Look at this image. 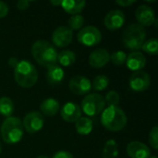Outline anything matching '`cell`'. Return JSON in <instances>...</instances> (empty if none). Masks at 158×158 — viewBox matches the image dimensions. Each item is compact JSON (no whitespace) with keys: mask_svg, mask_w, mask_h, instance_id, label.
Segmentation results:
<instances>
[{"mask_svg":"<svg viewBox=\"0 0 158 158\" xmlns=\"http://www.w3.org/2000/svg\"><path fill=\"white\" fill-rule=\"evenodd\" d=\"M57 51L56 47L45 40H38L31 46V56L41 66L50 68L57 63Z\"/></svg>","mask_w":158,"mask_h":158,"instance_id":"1","label":"cell"},{"mask_svg":"<svg viewBox=\"0 0 158 158\" xmlns=\"http://www.w3.org/2000/svg\"><path fill=\"white\" fill-rule=\"evenodd\" d=\"M127 116L118 106H107L101 113V123L110 131H120L127 125Z\"/></svg>","mask_w":158,"mask_h":158,"instance_id":"2","label":"cell"},{"mask_svg":"<svg viewBox=\"0 0 158 158\" xmlns=\"http://www.w3.org/2000/svg\"><path fill=\"white\" fill-rule=\"evenodd\" d=\"M14 78L20 87L29 89L37 82L38 72L32 63L28 60H20L14 69Z\"/></svg>","mask_w":158,"mask_h":158,"instance_id":"3","label":"cell"},{"mask_svg":"<svg viewBox=\"0 0 158 158\" xmlns=\"http://www.w3.org/2000/svg\"><path fill=\"white\" fill-rule=\"evenodd\" d=\"M23 131L22 122L17 117L6 118L0 128L1 137L7 144H15L20 142L23 137Z\"/></svg>","mask_w":158,"mask_h":158,"instance_id":"4","label":"cell"},{"mask_svg":"<svg viewBox=\"0 0 158 158\" xmlns=\"http://www.w3.org/2000/svg\"><path fill=\"white\" fill-rule=\"evenodd\" d=\"M145 37L146 31L144 27L139 23H132L124 30L122 43L126 48L132 51H139L145 42Z\"/></svg>","mask_w":158,"mask_h":158,"instance_id":"5","label":"cell"},{"mask_svg":"<svg viewBox=\"0 0 158 158\" xmlns=\"http://www.w3.org/2000/svg\"><path fill=\"white\" fill-rule=\"evenodd\" d=\"M81 112H84L88 117L99 116L106 107V102L104 97L99 94H90L86 95L81 104Z\"/></svg>","mask_w":158,"mask_h":158,"instance_id":"6","label":"cell"},{"mask_svg":"<svg viewBox=\"0 0 158 158\" xmlns=\"http://www.w3.org/2000/svg\"><path fill=\"white\" fill-rule=\"evenodd\" d=\"M79 43L82 45L91 47L98 44L102 40V33L95 26H86L81 28L77 35Z\"/></svg>","mask_w":158,"mask_h":158,"instance_id":"7","label":"cell"},{"mask_svg":"<svg viewBox=\"0 0 158 158\" xmlns=\"http://www.w3.org/2000/svg\"><path fill=\"white\" fill-rule=\"evenodd\" d=\"M22 122L23 130H25L29 134H34L40 131L44 124L43 115L38 111H31L28 113Z\"/></svg>","mask_w":158,"mask_h":158,"instance_id":"8","label":"cell"},{"mask_svg":"<svg viewBox=\"0 0 158 158\" xmlns=\"http://www.w3.org/2000/svg\"><path fill=\"white\" fill-rule=\"evenodd\" d=\"M129 84L131 89L134 92H144L150 87L151 78L146 71H135L131 74L129 81Z\"/></svg>","mask_w":158,"mask_h":158,"instance_id":"9","label":"cell"},{"mask_svg":"<svg viewBox=\"0 0 158 158\" xmlns=\"http://www.w3.org/2000/svg\"><path fill=\"white\" fill-rule=\"evenodd\" d=\"M52 44L56 47H66L68 46L73 39V31L67 26L57 27L52 33Z\"/></svg>","mask_w":158,"mask_h":158,"instance_id":"10","label":"cell"},{"mask_svg":"<svg viewBox=\"0 0 158 158\" xmlns=\"http://www.w3.org/2000/svg\"><path fill=\"white\" fill-rule=\"evenodd\" d=\"M69 88L71 93L77 95H83L88 94L92 89L91 81L82 75H76L72 77L69 83Z\"/></svg>","mask_w":158,"mask_h":158,"instance_id":"11","label":"cell"},{"mask_svg":"<svg viewBox=\"0 0 158 158\" xmlns=\"http://www.w3.org/2000/svg\"><path fill=\"white\" fill-rule=\"evenodd\" d=\"M125 15L119 9L110 10L104 18V25L109 31H118L125 23Z\"/></svg>","mask_w":158,"mask_h":158,"instance_id":"12","label":"cell"},{"mask_svg":"<svg viewBox=\"0 0 158 158\" xmlns=\"http://www.w3.org/2000/svg\"><path fill=\"white\" fill-rule=\"evenodd\" d=\"M135 17L139 24L143 27H148L153 25L156 19L154 9L147 5L140 6L135 11Z\"/></svg>","mask_w":158,"mask_h":158,"instance_id":"13","label":"cell"},{"mask_svg":"<svg viewBox=\"0 0 158 158\" xmlns=\"http://www.w3.org/2000/svg\"><path fill=\"white\" fill-rule=\"evenodd\" d=\"M81 109L74 102H67L61 108L60 115L62 118L69 123L76 122L81 118Z\"/></svg>","mask_w":158,"mask_h":158,"instance_id":"14","label":"cell"},{"mask_svg":"<svg viewBox=\"0 0 158 158\" xmlns=\"http://www.w3.org/2000/svg\"><path fill=\"white\" fill-rule=\"evenodd\" d=\"M126 152L131 158H149L151 156L150 148L143 143L138 141L131 142L127 145Z\"/></svg>","mask_w":158,"mask_h":158,"instance_id":"15","label":"cell"},{"mask_svg":"<svg viewBox=\"0 0 158 158\" xmlns=\"http://www.w3.org/2000/svg\"><path fill=\"white\" fill-rule=\"evenodd\" d=\"M88 61L89 65L94 69L104 68L109 62V53L106 49L97 48L90 54Z\"/></svg>","mask_w":158,"mask_h":158,"instance_id":"16","label":"cell"},{"mask_svg":"<svg viewBox=\"0 0 158 158\" xmlns=\"http://www.w3.org/2000/svg\"><path fill=\"white\" fill-rule=\"evenodd\" d=\"M127 68L132 71H139L142 70L146 65V58L145 56L139 51H133L129 56H127L126 59Z\"/></svg>","mask_w":158,"mask_h":158,"instance_id":"17","label":"cell"},{"mask_svg":"<svg viewBox=\"0 0 158 158\" xmlns=\"http://www.w3.org/2000/svg\"><path fill=\"white\" fill-rule=\"evenodd\" d=\"M60 109V105L57 100L55 98L49 97L44 99L42 104L40 105V110L42 114L47 116V117H53L55 116Z\"/></svg>","mask_w":158,"mask_h":158,"instance_id":"18","label":"cell"},{"mask_svg":"<svg viewBox=\"0 0 158 158\" xmlns=\"http://www.w3.org/2000/svg\"><path fill=\"white\" fill-rule=\"evenodd\" d=\"M65 72L64 69L57 64L48 68L46 72V80L52 85H57L64 80Z\"/></svg>","mask_w":158,"mask_h":158,"instance_id":"19","label":"cell"},{"mask_svg":"<svg viewBox=\"0 0 158 158\" xmlns=\"http://www.w3.org/2000/svg\"><path fill=\"white\" fill-rule=\"evenodd\" d=\"M86 2L83 0H63L61 2L62 8L70 15L80 14L85 7Z\"/></svg>","mask_w":158,"mask_h":158,"instance_id":"20","label":"cell"},{"mask_svg":"<svg viewBox=\"0 0 158 158\" xmlns=\"http://www.w3.org/2000/svg\"><path fill=\"white\" fill-rule=\"evenodd\" d=\"M75 129L80 135H89L94 129L93 120L88 117H81L75 122Z\"/></svg>","mask_w":158,"mask_h":158,"instance_id":"21","label":"cell"},{"mask_svg":"<svg viewBox=\"0 0 158 158\" xmlns=\"http://www.w3.org/2000/svg\"><path fill=\"white\" fill-rule=\"evenodd\" d=\"M118 156V145L113 139L106 141L103 148L102 156L103 158H117Z\"/></svg>","mask_w":158,"mask_h":158,"instance_id":"22","label":"cell"},{"mask_svg":"<svg viewBox=\"0 0 158 158\" xmlns=\"http://www.w3.org/2000/svg\"><path fill=\"white\" fill-rule=\"evenodd\" d=\"M76 61V55L71 50H63L57 55V62L62 67H69Z\"/></svg>","mask_w":158,"mask_h":158,"instance_id":"23","label":"cell"},{"mask_svg":"<svg viewBox=\"0 0 158 158\" xmlns=\"http://www.w3.org/2000/svg\"><path fill=\"white\" fill-rule=\"evenodd\" d=\"M14 112V104L13 101L6 96H3L0 98V115L8 118L12 117Z\"/></svg>","mask_w":158,"mask_h":158,"instance_id":"24","label":"cell"},{"mask_svg":"<svg viewBox=\"0 0 158 158\" xmlns=\"http://www.w3.org/2000/svg\"><path fill=\"white\" fill-rule=\"evenodd\" d=\"M109 84V79L107 76L106 75H98L96 76L93 82H92V88L94 91H104L105 89H106L108 87Z\"/></svg>","mask_w":158,"mask_h":158,"instance_id":"25","label":"cell"},{"mask_svg":"<svg viewBox=\"0 0 158 158\" xmlns=\"http://www.w3.org/2000/svg\"><path fill=\"white\" fill-rule=\"evenodd\" d=\"M83 24H84V18L81 14L72 15L68 20V25H69L68 28L70 29L72 31L77 30L80 31L82 28Z\"/></svg>","mask_w":158,"mask_h":158,"instance_id":"26","label":"cell"},{"mask_svg":"<svg viewBox=\"0 0 158 158\" xmlns=\"http://www.w3.org/2000/svg\"><path fill=\"white\" fill-rule=\"evenodd\" d=\"M142 49L152 56H156L158 54V40L156 38H151L147 41H145L143 44Z\"/></svg>","mask_w":158,"mask_h":158,"instance_id":"27","label":"cell"},{"mask_svg":"<svg viewBox=\"0 0 158 158\" xmlns=\"http://www.w3.org/2000/svg\"><path fill=\"white\" fill-rule=\"evenodd\" d=\"M127 54L123 51L118 50L109 55V61H111L116 66H121L126 62Z\"/></svg>","mask_w":158,"mask_h":158,"instance_id":"28","label":"cell"},{"mask_svg":"<svg viewBox=\"0 0 158 158\" xmlns=\"http://www.w3.org/2000/svg\"><path fill=\"white\" fill-rule=\"evenodd\" d=\"M104 99L107 106H118L120 102V96L116 91H109Z\"/></svg>","mask_w":158,"mask_h":158,"instance_id":"29","label":"cell"},{"mask_svg":"<svg viewBox=\"0 0 158 158\" xmlns=\"http://www.w3.org/2000/svg\"><path fill=\"white\" fill-rule=\"evenodd\" d=\"M149 143L155 150L158 149V127L154 126L149 133Z\"/></svg>","mask_w":158,"mask_h":158,"instance_id":"30","label":"cell"},{"mask_svg":"<svg viewBox=\"0 0 158 158\" xmlns=\"http://www.w3.org/2000/svg\"><path fill=\"white\" fill-rule=\"evenodd\" d=\"M7 14H8V6L5 2L0 1V19L5 18Z\"/></svg>","mask_w":158,"mask_h":158,"instance_id":"31","label":"cell"},{"mask_svg":"<svg viewBox=\"0 0 158 158\" xmlns=\"http://www.w3.org/2000/svg\"><path fill=\"white\" fill-rule=\"evenodd\" d=\"M52 158H74L73 157V156L69 153V152H68V151H58V152H56Z\"/></svg>","mask_w":158,"mask_h":158,"instance_id":"32","label":"cell"},{"mask_svg":"<svg viewBox=\"0 0 158 158\" xmlns=\"http://www.w3.org/2000/svg\"><path fill=\"white\" fill-rule=\"evenodd\" d=\"M30 6V1L28 0H19L17 3V7L19 10H26Z\"/></svg>","mask_w":158,"mask_h":158,"instance_id":"33","label":"cell"},{"mask_svg":"<svg viewBox=\"0 0 158 158\" xmlns=\"http://www.w3.org/2000/svg\"><path fill=\"white\" fill-rule=\"evenodd\" d=\"M136 1L135 0H117L116 3L122 6V7H127V6H130L131 5H133Z\"/></svg>","mask_w":158,"mask_h":158,"instance_id":"34","label":"cell"},{"mask_svg":"<svg viewBox=\"0 0 158 158\" xmlns=\"http://www.w3.org/2000/svg\"><path fill=\"white\" fill-rule=\"evenodd\" d=\"M19 62V60L17 57H15V56L9 57V59H8V66H9L10 68L15 69V68L17 67V65H18Z\"/></svg>","mask_w":158,"mask_h":158,"instance_id":"35","label":"cell"},{"mask_svg":"<svg viewBox=\"0 0 158 158\" xmlns=\"http://www.w3.org/2000/svg\"><path fill=\"white\" fill-rule=\"evenodd\" d=\"M61 2H62V0H58V1H56V0H51L50 1V3L53 5V6H61Z\"/></svg>","mask_w":158,"mask_h":158,"instance_id":"36","label":"cell"},{"mask_svg":"<svg viewBox=\"0 0 158 158\" xmlns=\"http://www.w3.org/2000/svg\"><path fill=\"white\" fill-rule=\"evenodd\" d=\"M37 158H49V157H47L46 156H39Z\"/></svg>","mask_w":158,"mask_h":158,"instance_id":"37","label":"cell"},{"mask_svg":"<svg viewBox=\"0 0 158 158\" xmlns=\"http://www.w3.org/2000/svg\"><path fill=\"white\" fill-rule=\"evenodd\" d=\"M1 152H2V144L0 143V155H1Z\"/></svg>","mask_w":158,"mask_h":158,"instance_id":"38","label":"cell"},{"mask_svg":"<svg viewBox=\"0 0 158 158\" xmlns=\"http://www.w3.org/2000/svg\"><path fill=\"white\" fill-rule=\"evenodd\" d=\"M149 158H157V157H156V156H151Z\"/></svg>","mask_w":158,"mask_h":158,"instance_id":"39","label":"cell"}]
</instances>
